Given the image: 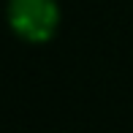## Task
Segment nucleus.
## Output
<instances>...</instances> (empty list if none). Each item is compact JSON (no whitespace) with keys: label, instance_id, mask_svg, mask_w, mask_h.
I'll return each instance as SVG.
<instances>
[{"label":"nucleus","instance_id":"f257e3e1","mask_svg":"<svg viewBox=\"0 0 133 133\" xmlns=\"http://www.w3.org/2000/svg\"><path fill=\"white\" fill-rule=\"evenodd\" d=\"M5 19L16 38L27 44H46L60 30V3L57 0H8Z\"/></svg>","mask_w":133,"mask_h":133}]
</instances>
